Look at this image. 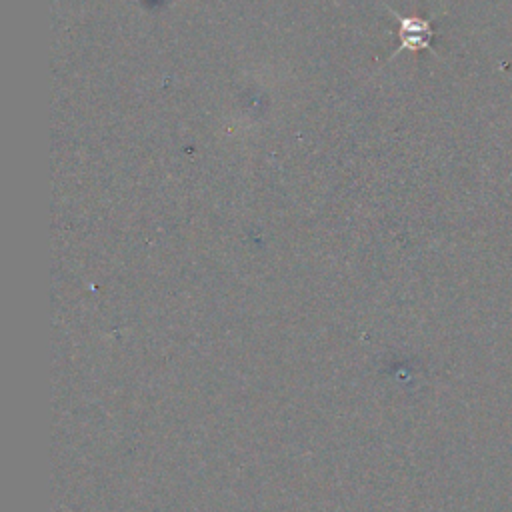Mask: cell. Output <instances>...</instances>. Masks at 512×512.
I'll list each match as a JSON object with an SVG mask.
<instances>
[{
  "instance_id": "1",
  "label": "cell",
  "mask_w": 512,
  "mask_h": 512,
  "mask_svg": "<svg viewBox=\"0 0 512 512\" xmlns=\"http://www.w3.org/2000/svg\"><path fill=\"white\" fill-rule=\"evenodd\" d=\"M388 12L392 16H396L398 20V36H400V46L394 50L392 58L398 56L400 52L404 50H410V52H416V50H430L434 56V48H432V22L430 20H424V18H418V16H402L398 14L396 10L388 8Z\"/></svg>"
}]
</instances>
